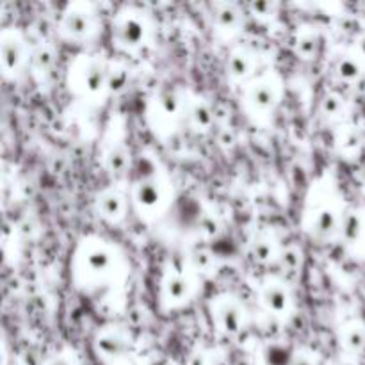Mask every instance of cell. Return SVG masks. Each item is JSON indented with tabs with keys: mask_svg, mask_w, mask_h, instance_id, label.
Masks as SVG:
<instances>
[{
	"mask_svg": "<svg viewBox=\"0 0 365 365\" xmlns=\"http://www.w3.org/2000/svg\"><path fill=\"white\" fill-rule=\"evenodd\" d=\"M57 57H59V50L53 43L50 41H39L34 45L31 56V64H29V73L32 75L38 84H45L53 73V68L57 64Z\"/></svg>",
	"mask_w": 365,
	"mask_h": 365,
	"instance_id": "25",
	"label": "cell"
},
{
	"mask_svg": "<svg viewBox=\"0 0 365 365\" xmlns=\"http://www.w3.org/2000/svg\"><path fill=\"white\" fill-rule=\"evenodd\" d=\"M246 13H248L250 18L259 21L260 25H269L277 21L278 16H280V4L269 2V0L246 4Z\"/></svg>",
	"mask_w": 365,
	"mask_h": 365,
	"instance_id": "27",
	"label": "cell"
},
{
	"mask_svg": "<svg viewBox=\"0 0 365 365\" xmlns=\"http://www.w3.org/2000/svg\"><path fill=\"white\" fill-rule=\"evenodd\" d=\"M334 337L341 356L356 360L365 353V321L359 316H342L334 324Z\"/></svg>",
	"mask_w": 365,
	"mask_h": 365,
	"instance_id": "21",
	"label": "cell"
},
{
	"mask_svg": "<svg viewBox=\"0 0 365 365\" xmlns=\"http://www.w3.org/2000/svg\"><path fill=\"white\" fill-rule=\"evenodd\" d=\"M262 70V57L255 46L237 43V45L228 48L223 63V75L232 89L239 91L242 86L248 84Z\"/></svg>",
	"mask_w": 365,
	"mask_h": 365,
	"instance_id": "18",
	"label": "cell"
},
{
	"mask_svg": "<svg viewBox=\"0 0 365 365\" xmlns=\"http://www.w3.org/2000/svg\"><path fill=\"white\" fill-rule=\"evenodd\" d=\"M184 103L185 132L196 135V138L209 135L212 132L214 125H216V110H214L212 102L202 93L185 88Z\"/></svg>",
	"mask_w": 365,
	"mask_h": 365,
	"instance_id": "20",
	"label": "cell"
},
{
	"mask_svg": "<svg viewBox=\"0 0 365 365\" xmlns=\"http://www.w3.org/2000/svg\"><path fill=\"white\" fill-rule=\"evenodd\" d=\"M328 75L337 86H355L365 77V50L348 45L337 50L328 63Z\"/></svg>",
	"mask_w": 365,
	"mask_h": 365,
	"instance_id": "19",
	"label": "cell"
},
{
	"mask_svg": "<svg viewBox=\"0 0 365 365\" xmlns=\"http://www.w3.org/2000/svg\"><path fill=\"white\" fill-rule=\"evenodd\" d=\"M128 82H130V75H128L127 68L120 61H113V64H110V91H113V96L125 91Z\"/></svg>",
	"mask_w": 365,
	"mask_h": 365,
	"instance_id": "32",
	"label": "cell"
},
{
	"mask_svg": "<svg viewBox=\"0 0 365 365\" xmlns=\"http://www.w3.org/2000/svg\"><path fill=\"white\" fill-rule=\"evenodd\" d=\"M132 214L141 223H160L177 203V185L166 164L152 152L135 155L134 170L127 182Z\"/></svg>",
	"mask_w": 365,
	"mask_h": 365,
	"instance_id": "3",
	"label": "cell"
},
{
	"mask_svg": "<svg viewBox=\"0 0 365 365\" xmlns=\"http://www.w3.org/2000/svg\"><path fill=\"white\" fill-rule=\"evenodd\" d=\"M303 262H305L303 250L298 246H287L278 267H284L285 273H299L303 269Z\"/></svg>",
	"mask_w": 365,
	"mask_h": 365,
	"instance_id": "31",
	"label": "cell"
},
{
	"mask_svg": "<svg viewBox=\"0 0 365 365\" xmlns=\"http://www.w3.org/2000/svg\"><path fill=\"white\" fill-rule=\"evenodd\" d=\"M285 98L284 75L277 68H264L237 91L239 110L257 128H269Z\"/></svg>",
	"mask_w": 365,
	"mask_h": 365,
	"instance_id": "5",
	"label": "cell"
},
{
	"mask_svg": "<svg viewBox=\"0 0 365 365\" xmlns=\"http://www.w3.org/2000/svg\"><path fill=\"white\" fill-rule=\"evenodd\" d=\"M285 365H323L321 355L307 344H298L289 351Z\"/></svg>",
	"mask_w": 365,
	"mask_h": 365,
	"instance_id": "29",
	"label": "cell"
},
{
	"mask_svg": "<svg viewBox=\"0 0 365 365\" xmlns=\"http://www.w3.org/2000/svg\"><path fill=\"white\" fill-rule=\"evenodd\" d=\"M39 365H82V356L73 346H61L48 353Z\"/></svg>",
	"mask_w": 365,
	"mask_h": 365,
	"instance_id": "28",
	"label": "cell"
},
{
	"mask_svg": "<svg viewBox=\"0 0 365 365\" xmlns=\"http://www.w3.org/2000/svg\"><path fill=\"white\" fill-rule=\"evenodd\" d=\"M349 205L344 198L337 175L321 171L310 180L299 210V230L316 245H335L341 239L342 225Z\"/></svg>",
	"mask_w": 365,
	"mask_h": 365,
	"instance_id": "2",
	"label": "cell"
},
{
	"mask_svg": "<svg viewBox=\"0 0 365 365\" xmlns=\"http://www.w3.org/2000/svg\"><path fill=\"white\" fill-rule=\"evenodd\" d=\"M103 31L102 11L89 0H73L61 9L56 34L66 45L84 46L98 39Z\"/></svg>",
	"mask_w": 365,
	"mask_h": 365,
	"instance_id": "11",
	"label": "cell"
},
{
	"mask_svg": "<svg viewBox=\"0 0 365 365\" xmlns=\"http://www.w3.org/2000/svg\"><path fill=\"white\" fill-rule=\"evenodd\" d=\"M98 160L113 184H127L134 170L135 155L128 145L125 118L116 114L106 125L98 146Z\"/></svg>",
	"mask_w": 365,
	"mask_h": 365,
	"instance_id": "10",
	"label": "cell"
},
{
	"mask_svg": "<svg viewBox=\"0 0 365 365\" xmlns=\"http://www.w3.org/2000/svg\"><path fill=\"white\" fill-rule=\"evenodd\" d=\"M210 327L225 341H239L252 328L255 314L248 303L232 291H221L207 303Z\"/></svg>",
	"mask_w": 365,
	"mask_h": 365,
	"instance_id": "12",
	"label": "cell"
},
{
	"mask_svg": "<svg viewBox=\"0 0 365 365\" xmlns=\"http://www.w3.org/2000/svg\"><path fill=\"white\" fill-rule=\"evenodd\" d=\"M135 339L130 328L120 321H107L91 339V351L102 365H113L134 355Z\"/></svg>",
	"mask_w": 365,
	"mask_h": 365,
	"instance_id": "14",
	"label": "cell"
},
{
	"mask_svg": "<svg viewBox=\"0 0 365 365\" xmlns=\"http://www.w3.org/2000/svg\"><path fill=\"white\" fill-rule=\"evenodd\" d=\"M317 118L330 130L351 121V102L339 89H328L317 102Z\"/></svg>",
	"mask_w": 365,
	"mask_h": 365,
	"instance_id": "23",
	"label": "cell"
},
{
	"mask_svg": "<svg viewBox=\"0 0 365 365\" xmlns=\"http://www.w3.org/2000/svg\"><path fill=\"white\" fill-rule=\"evenodd\" d=\"M185 88L155 89L143 107V120L150 134L160 143H170L185 130Z\"/></svg>",
	"mask_w": 365,
	"mask_h": 365,
	"instance_id": "9",
	"label": "cell"
},
{
	"mask_svg": "<svg viewBox=\"0 0 365 365\" xmlns=\"http://www.w3.org/2000/svg\"><path fill=\"white\" fill-rule=\"evenodd\" d=\"M91 210L100 223L107 227H121L132 214L130 196L127 184H113L98 189L93 196Z\"/></svg>",
	"mask_w": 365,
	"mask_h": 365,
	"instance_id": "17",
	"label": "cell"
},
{
	"mask_svg": "<svg viewBox=\"0 0 365 365\" xmlns=\"http://www.w3.org/2000/svg\"><path fill=\"white\" fill-rule=\"evenodd\" d=\"M110 45L125 57H139L148 52L157 38V21L141 6H121L109 24Z\"/></svg>",
	"mask_w": 365,
	"mask_h": 365,
	"instance_id": "6",
	"label": "cell"
},
{
	"mask_svg": "<svg viewBox=\"0 0 365 365\" xmlns=\"http://www.w3.org/2000/svg\"><path fill=\"white\" fill-rule=\"evenodd\" d=\"M184 365H221L220 356L214 351L212 348H207V346H196L195 349H191L185 359Z\"/></svg>",
	"mask_w": 365,
	"mask_h": 365,
	"instance_id": "30",
	"label": "cell"
},
{
	"mask_svg": "<svg viewBox=\"0 0 365 365\" xmlns=\"http://www.w3.org/2000/svg\"><path fill=\"white\" fill-rule=\"evenodd\" d=\"M321 46H323V36H321L319 29L312 27V25L296 27L291 38V48L298 59L314 61L319 56Z\"/></svg>",
	"mask_w": 365,
	"mask_h": 365,
	"instance_id": "26",
	"label": "cell"
},
{
	"mask_svg": "<svg viewBox=\"0 0 365 365\" xmlns=\"http://www.w3.org/2000/svg\"><path fill=\"white\" fill-rule=\"evenodd\" d=\"M34 45L18 25H7L0 31V75L7 84H16L29 71Z\"/></svg>",
	"mask_w": 365,
	"mask_h": 365,
	"instance_id": "13",
	"label": "cell"
},
{
	"mask_svg": "<svg viewBox=\"0 0 365 365\" xmlns=\"http://www.w3.org/2000/svg\"><path fill=\"white\" fill-rule=\"evenodd\" d=\"M200 289L202 278L192 264L168 260L157 280V309L164 316L182 312L196 302Z\"/></svg>",
	"mask_w": 365,
	"mask_h": 365,
	"instance_id": "8",
	"label": "cell"
},
{
	"mask_svg": "<svg viewBox=\"0 0 365 365\" xmlns=\"http://www.w3.org/2000/svg\"><path fill=\"white\" fill-rule=\"evenodd\" d=\"M70 284L98 314L116 317L127 305L132 264L127 252L114 239L84 234L70 255Z\"/></svg>",
	"mask_w": 365,
	"mask_h": 365,
	"instance_id": "1",
	"label": "cell"
},
{
	"mask_svg": "<svg viewBox=\"0 0 365 365\" xmlns=\"http://www.w3.org/2000/svg\"><path fill=\"white\" fill-rule=\"evenodd\" d=\"M110 64L113 61L100 52L75 53L64 70L68 93L84 106L102 107L113 96Z\"/></svg>",
	"mask_w": 365,
	"mask_h": 365,
	"instance_id": "4",
	"label": "cell"
},
{
	"mask_svg": "<svg viewBox=\"0 0 365 365\" xmlns=\"http://www.w3.org/2000/svg\"><path fill=\"white\" fill-rule=\"evenodd\" d=\"M253 302L259 319L273 328L289 327L298 310L294 287L291 280L280 273H266L257 278Z\"/></svg>",
	"mask_w": 365,
	"mask_h": 365,
	"instance_id": "7",
	"label": "cell"
},
{
	"mask_svg": "<svg viewBox=\"0 0 365 365\" xmlns=\"http://www.w3.org/2000/svg\"><path fill=\"white\" fill-rule=\"evenodd\" d=\"M331 132V150L342 160H356L364 152L365 135L362 128L353 121L334 128Z\"/></svg>",
	"mask_w": 365,
	"mask_h": 365,
	"instance_id": "24",
	"label": "cell"
},
{
	"mask_svg": "<svg viewBox=\"0 0 365 365\" xmlns=\"http://www.w3.org/2000/svg\"><path fill=\"white\" fill-rule=\"evenodd\" d=\"M248 18L242 4L220 0L209 6V27L214 38L223 45H237V39L248 25Z\"/></svg>",
	"mask_w": 365,
	"mask_h": 365,
	"instance_id": "15",
	"label": "cell"
},
{
	"mask_svg": "<svg viewBox=\"0 0 365 365\" xmlns=\"http://www.w3.org/2000/svg\"><path fill=\"white\" fill-rule=\"evenodd\" d=\"M113 365H143V364L139 362V360H135V356L132 355V356H127V359L120 360V362H116V364H113Z\"/></svg>",
	"mask_w": 365,
	"mask_h": 365,
	"instance_id": "33",
	"label": "cell"
},
{
	"mask_svg": "<svg viewBox=\"0 0 365 365\" xmlns=\"http://www.w3.org/2000/svg\"><path fill=\"white\" fill-rule=\"evenodd\" d=\"M287 245L278 230L271 225H259L248 234L245 242V252L248 259L262 269L278 267Z\"/></svg>",
	"mask_w": 365,
	"mask_h": 365,
	"instance_id": "16",
	"label": "cell"
},
{
	"mask_svg": "<svg viewBox=\"0 0 365 365\" xmlns=\"http://www.w3.org/2000/svg\"><path fill=\"white\" fill-rule=\"evenodd\" d=\"M339 242L351 259L365 260V207H349Z\"/></svg>",
	"mask_w": 365,
	"mask_h": 365,
	"instance_id": "22",
	"label": "cell"
}]
</instances>
